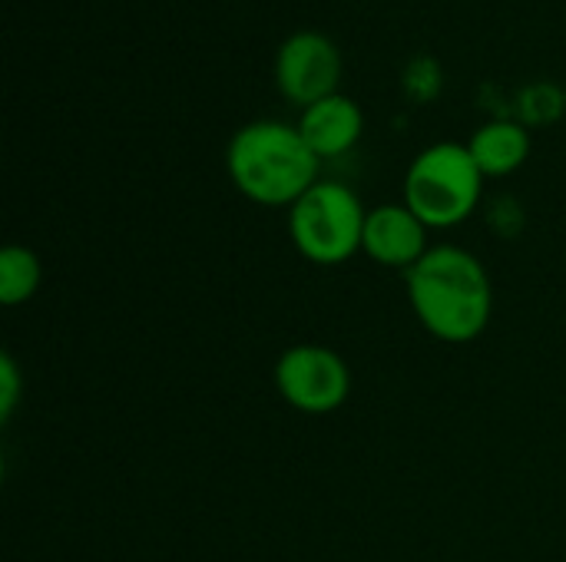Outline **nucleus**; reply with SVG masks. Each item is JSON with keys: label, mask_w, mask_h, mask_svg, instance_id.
<instances>
[{"label": "nucleus", "mask_w": 566, "mask_h": 562, "mask_svg": "<svg viewBox=\"0 0 566 562\" xmlns=\"http://www.w3.org/2000/svg\"><path fill=\"white\" fill-rule=\"evenodd\" d=\"M408 301L421 328L444 344H468L484 335L494 311V288L478 255L458 245H431L405 272Z\"/></svg>", "instance_id": "1"}, {"label": "nucleus", "mask_w": 566, "mask_h": 562, "mask_svg": "<svg viewBox=\"0 0 566 562\" xmlns=\"http://www.w3.org/2000/svg\"><path fill=\"white\" fill-rule=\"evenodd\" d=\"M318 162L322 159L308 149L298 126L279 119H255L242 126L226 149L232 185L269 209H292L318 182Z\"/></svg>", "instance_id": "2"}, {"label": "nucleus", "mask_w": 566, "mask_h": 562, "mask_svg": "<svg viewBox=\"0 0 566 562\" xmlns=\"http://www.w3.org/2000/svg\"><path fill=\"white\" fill-rule=\"evenodd\" d=\"M484 172L468 142H434L415 156L405 176V205L428 229H454L468 222L481 202Z\"/></svg>", "instance_id": "3"}, {"label": "nucleus", "mask_w": 566, "mask_h": 562, "mask_svg": "<svg viewBox=\"0 0 566 562\" xmlns=\"http://www.w3.org/2000/svg\"><path fill=\"white\" fill-rule=\"evenodd\" d=\"M365 205L342 182H315L289 209V235L312 265H342L361 252Z\"/></svg>", "instance_id": "4"}, {"label": "nucleus", "mask_w": 566, "mask_h": 562, "mask_svg": "<svg viewBox=\"0 0 566 562\" xmlns=\"http://www.w3.org/2000/svg\"><path fill=\"white\" fill-rule=\"evenodd\" d=\"M275 388L289 407L325 417L345 407L352 394V371L345 358L325 344H295L275 361Z\"/></svg>", "instance_id": "5"}, {"label": "nucleus", "mask_w": 566, "mask_h": 562, "mask_svg": "<svg viewBox=\"0 0 566 562\" xmlns=\"http://www.w3.org/2000/svg\"><path fill=\"white\" fill-rule=\"evenodd\" d=\"M275 83L282 96L302 109H308L318 99L335 96L342 83L338 46L318 30L292 33L279 46V56H275Z\"/></svg>", "instance_id": "6"}, {"label": "nucleus", "mask_w": 566, "mask_h": 562, "mask_svg": "<svg viewBox=\"0 0 566 562\" xmlns=\"http://www.w3.org/2000/svg\"><path fill=\"white\" fill-rule=\"evenodd\" d=\"M428 225L401 202H388L368 212L365 219V242L361 252L385 265V268H415L421 262V255L431 248L428 245Z\"/></svg>", "instance_id": "7"}, {"label": "nucleus", "mask_w": 566, "mask_h": 562, "mask_svg": "<svg viewBox=\"0 0 566 562\" xmlns=\"http://www.w3.org/2000/svg\"><path fill=\"white\" fill-rule=\"evenodd\" d=\"M361 129H365V116L358 103L342 93L312 103L308 109H302L298 119V132L318 159L345 156L361 139Z\"/></svg>", "instance_id": "8"}, {"label": "nucleus", "mask_w": 566, "mask_h": 562, "mask_svg": "<svg viewBox=\"0 0 566 562\" xmlns=\"http://www.w3.org/2000/svg\"><path fill=\"white\" fill-rule=\"evenodd\" d=\"M468 149L478 162V169L484 172V179H497V176H511L517 172L527 156H531V132L521 123L511 119H497L481 126L471 139Z\"/></svg>", "instance_id": "9"}, {"label": "nucleus", "mask_w": 566, "mask_h": 562, "mask_svg": "<svg viewBox=\"0 0 566 562\" xmlns=\"http://www.w3.org/2000/svg\"><path fill=\"white\" fill-rule=\"evenodd\" d=\"M40 278H43V268L30 248L3 245V252H0V305L3 308L27 305L36 295Z\"/></svg>", "instance_id": "10"}, {"label": "nucleus", "mask_w": 566, "mask_h": 562, "mask_svg": "<svg viewBox=\"0 0 566 562\" xmlns=\"http://www.w3.org/2000/svg\"><path fill=\"white\" fill-rule=\"evenodd\" d=\"M20 368L10 354H0V421L7 424L20 404Z\"/></svg>", "instance_id": "11"}]
</instances>
